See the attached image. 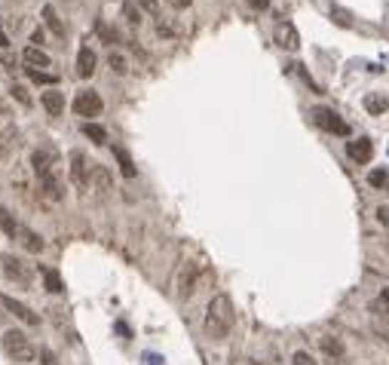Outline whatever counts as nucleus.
Wrapping results in <instances>:
<instances>
[{
  "label": "nucleus",
  "instance_id": "27",
  "mask_svg": "<svg viewBox=\"0 0 389 365\" xmlns=\"http://www.w3.org/2000/svg\"><path fill=\"white\" fill-rule=\"evenodd\" d=\"M291 365H319V362H316V359H313L306 350H298V353H294V356H291Z\"/></svg>",
  "mask_w": 389,
  "mask_h": 365
},
{
  "label": "nucleus",
  "instance_id": "9",
  "mask_svg": "<svg viewBox=\"0 0 389 365\" xmlns=\"http://www.w3.org/2000/svg\"><path fill=\"white\" fill-rule=\"evenodd\" d=\"M89 178H92V166L86 163V157L80 154V150H74V154H71V181H74L77 187H86Z\"/></svg>",
  "mask_w": 389,
  "mask_h": 365
},
{
  "label": "nucleus",
  "instance_id": "32",
  "mask_svg": "<svg viewBox=\"0 0 389 365\" xmlns=\"http://www.w3.org/2000/svg\"><path fill=\"white\" fill-rule=\"evenodd\" d=\"M249 4H251L254 9H267V6H270V0H249Z\"/></svg>",
  "mask_w": 389,
  "mask_h": 365
},
{
  "label": "nucleus",
  "instance_id": "8",
  "mask_svg": "<svg viewBox=\"0 0 389 365\" xmlns=\"http://www.w3.org/2000/svg\"><path fill=\"white\" fill-rule=\"evenodd\" d=\"M273 37H276V43H279L282 49H289V53H294V49L301 46V34H298V28H294L291 22H279L273 28Z\"/></svg>",
  "mask_w": 389,
  "mask_h": 365
},
{
  "label": "nucleus",
  "instance_id": "37",
  "mask_svg": "<svg viewBox=\"0 0 389 365\" xmlns=\"http://www.w3.org/2000/svg\"><path fill=\"white\" fill-rule=\"evenodd\" d=\"M6 43H9V40H6V34H4V31H0V46H6Z\"/></svg>",
  "mask_w": 389,
  "mask_h": 365
},
{
  "label": "nucleus",
  "instance_id": "2",
  "mask_svg": "<svg viewBox=\"0 0 389 365\" xmlns=\"http://www.w3.org/2000/svg\"><path fill=\"white\" fill-rule=\"evenodd\" d=\"M4 350H6V356L13 359V362H34L40 353L34 350V344L28 341V334L25 331H19V329H9L4 334Z\"/></svg>",
  "mask_w": 389,
  "mask_h": 365
},
{
  "label": "nucleus",
  "instance_id": "17",
  "mask_svg": "<svg viewBox=\"0 0 389 365\" xmlns=\"http://www.w3.org/2000/svg\"><path fill=\"white\" fill-rule=\"evenodd\" d=\"M92 181H95L98 194H108V190H110V175H108V169H105V166L92 163Z\"/></svg>",
  "mask_w": 389,
  "mask_h": 365
},
{
  "label": "nucleus",
  "instance_id": "36",
  "mask_svg": "<svg viewBox=\"0 0 389 365\" xmlns=\"http://www.w3.org/2000/svg\"><path fill=\"white\" fill-rule=\"evenodd\" d=\"M383 304H386V307H389V289H383V298H380Z\"/></svg>",
  "mask_w": 389,
  "mask_h": 365
},
{
  "label": "nucleus",
  "instance_id": "34",
  "mask_svg": "<svg viewBox=\"0 0 389 365\" xmlns=\"http://www.w3.org/2000/svg\"><path fill=\"white\" fill-rule=\"evenodd\" d=\"M383 181H386L383 172H374V175H371V185H383Z\"/></svg>",
  "mask_w": 389,
  "mask_h": 365
},
{
  "label": "nucleus",
  "instance_id": "19",
  "mask_svg": "<svg viewBox=\"0 0 389 365\" xmlns=\"http://www.w3.org/2000/svg\"><path fill=\"white\" fill-rule=\"evenodd\" d=\"M0 227H4L6 237H13V240H16V233H19V221H16L13 215H9V212H6L4 206H0Z\"/></svg>",
  "mask_w": 389,
  "mask_h": 365
},
{
  "label": "nucleus",
  "instance_id": "25",
  "mask_svg": "<svg viewBox=\"0 0 389 365\" xmlns=\"http://www.w3.org/2000/svg\"><path fill=\"white\" fill-rule=\"evenodd\" d=\"M123 16H126V19H129V22H132V25H141V13H138V9H135V0H129V4H126V6H123Z\"/></svg>",
  "mask_w": 389,
  "mask_h": 365
},
{
  "label": "nucleus",
  "instance_id": "14",
  "mask_svg": "<svg viewBox=\"0 0 389 365\" xmlns=\"http://www.w3.org/2000/svg\"><path fill=\"white\" fill-rule=\"evenodd\" d=\"M95 65H98L95 53H92L89 46L80 49V53H77V74L80 77H92V74H95Z\"/></svg>",
  "mask_w": 389,
  "mask_h": 365
},
{
  "label": "nucleus",
  "instance_id": "35",
  "mask_svg": "<svg viewBox=\"0 0 389 365\" xmlns=\"http://www.w3.org/2000/svg\"><path fill=\"white\" fill-rule=\"evenodd\" d=\"M377 215H380L383 225H389V209H380V212H377Z\"/></svg>",
  "mask_w": 389,
  "mask_h": 365
},
{
  "label": "nucleus",
  "instance_id": "30",
  "mask_svg": "<svg viewBox=\"0 0 389 365\" xmlns=\"http://www.w3.org/2000/svg\"><path fill=\"white\" fill-rule=\"evenodd\" d=\"M135 4H138L141 9H147L150 16H157V13H160V4H157V0H135Z\"/></svg>",
  "mask_w": 389,
  "mask_h": 365
},
{
  "label": "nucleus",
  "instance_id": "21",
  "mask_svg": "<svg viewBox=\"0 0 389 365\" xmlns=\"http://www.w3.org/2000/svg\"><path fill=\"white\" fill-rule=\"evenodd\" d=\"M83 133H86V138L95 141V145H108V133H105V126H98V123H86V126H83Z\"/></svg>",
  "mask_w": 389,
  "mask_h": 365
},
{
  "label": "nucleus",
  "instance_id": "18",
  "mask_svg": "<svg viewBox=\"0 0 389 365\" xmlns=\"http://www.w3.org/2000/svg\"><path fill=\"white\" fill-rule=\"evenodd\" d=\"M114 157H117L123 175H126V178H135V163H132V157L126 154V150H123V148H114Z\"/></svg>",
  "mask_w": 389,
  "mask_h": 365
},
{
  "label": "nucleus",
  "instance_id": "28",
  "mask_svg": "<svg viewBox=\"0 0 389 365\" xmlns=\"http://www.w3.org/2000/svg\"><path fill=\"white\" fill-rule=\"evenodd\" d=\"M40 365H58V356H56V353L53 350H40Z\"/></svg>",
  "mask_w": 389,
  "mask_h": 365
},
{
  "label": "nucleus",
  "instance_id": "38",
  "mask_svg": "<svg viewBox=\"0 0 389 365\" xmlns=\"http://www.w3.org/2000/svg\"><path fill=\"white\" fill-rule=\"evenodd\" d=\"M251 365H261V362H251Z\"/></svg>",
  "mask_w": 389,
  "mask_h": 365
},
{
  "label": "nucleus",
  "instance_id": "29",
  "mask_svg": "<svg viewBox=\"0 0 389 365\" xmlns=\"http://www.w3.org/2000/svg\"><path fill=\"white\" fill-rule=\"evenodd\" d=\"M322 347H325V350H328V353H331V356H341V353H343V350H341V344H337L334 338H325V341H322Z\"/></svg>",
  "mask_w": 389,
  "mask_h": 365
},
{
  "label": "nucleus",
  "instance_id": "3",
  "mask_svg": "<svg viewBox=\"0 0 389 365\" xmlns=\"http://www.w3.org/2000/svg\"><path fill=\"white\" fill-rule=\"evenodd\" d=\"M313 120H316V126L331 135H350V123L331 108H313Z\"/></svg>",
  "mask_w": 389,
  "mask_h": 365
},
{
  "label": "nucleus",
  "instance_id": "5",
  "mask_svg": "<svg viewBox=\"0 0 389 365\" xmlns=\"http://www.w3.org/2000/svg\"><path fill=\"white\" fill-rule=\"evenodd\" d=\"M0 264H4V273H6L9 279H16L19 286H31L34 273H31V267L25 264L22 258H16V255H4V258H0Z\"/></svg>",
  "mask_w": 389,
  "mask_h": 365
},
{
  "label": "nucleus",
  "instance_id": "22",
  "mask_svg": "<svg viewBox=\"0 0 389 365\" xmlns=\"http://www.w3.org/2000/svg\"><path fill=\"white\" fill-rule=\"evenodd\" d=\"M365 108L371 110V114H383V110L389 108V98L386 96H368L365 98Z\"/></svg>",
  "mask_w": 389,
  "mask_h": 365
},
{
  "label": "nucleus",
  "instance_id": "1",
  "mask_svg": "<svg viewBox=\"0 0 389 365\" xmlns=\"http://www.w3.org/2000/svg\"><path fill=\"white\" fill-rule=\"evenodd\" d=\"M237 322V313H233V301L227 295H214L206 307V334L214 341H224Z\"/></svg>",
  "mask_w": 389,
  "mask_h": 365
},
{
  "label": "nucleus",
  "instance_id": "10",
  "mask_svg": "<svg viewBox=\"0 0 389 365\" xmlns=\"http://www.w3.org/2000/svg\"><path fill=\"white\" fill-rule=\"evenodd\" d=\"M0 304H4V307H6L9 313H13V317H16V319H22V322H25V326H40V317H37V313H34V310H31V307H25V304H22V301H16V298H9V295H4V298H0Z\"/></svg>",
  "mask_w": 389,
  "mask_h": 365
},
{
  "label": "nucleus",
  "instance_id": "33",
  "mask_svg": "<svg viewBox=\"0 0 389 365\" xmlns=\"http://www.w3.org/2000/svg\"><path fill=\"white\" fill-rule=\"evenodd\" d=\"M169 4H172V6H175V9H184V6H190V4H193V0H169Z\"/></svg>",
  "mask_w": 389,
  "mask_h": 365
},
{
  "label": "nucleus",
  "instance_id": "6",
  "mask_svg": "<svg viewBox=\"0 0 389 365\" xmlns=\"http://www.w3.org/2000/svg\"><path fill=\"white\" fill-rule=\"evenodd\" d=\"M197 286H199V264L187 261V264L181 267V273H178V298L187 301L193 292H197Z\"/></svg>",
  "mask_w": 389,
  "mask_h": 365
},
{
  "label": "nucleus",
  "instance_id": "13",
  "mask_svg": "<svg viewBox=\"0 0 389 365\" xmlns=\"http://www.w3.org/2000/svg\"><path fill=\"white\" fill-rule=\"evenodd\" d=\"M16 240H19V246H22L25 252H31V255H37V252H43V240H40L37 233L31 230V227H25V225H19Z\"/></svg>",
  "mask_w": 389,
  "mask_h": 365
},
{
  "label": "nucleus",
  "instance_id": "23",
  "mask_svg": "<svg viewBox=\"0 0 389 365\" xmlns=\"http://www.w3.org/2000/svg\"><path fill=\"white\" fill-rule=\"evenodd\" d=\"M43 279H46V289L53 292V295H58V292H65V286H61V277H58L56 270H46V273H43Z\"/></svg>",
  "mask_w": 389,
  "mask_h": 365
},
{
  "label": "nucleus",
  "instance_id": "15",
  "mask_svg": "<svg viewBox=\"0 0 389 365\" xmlns=\"http://www.w3.org/2000/svg\"><path fill=\"white\" fill-rule=\"evenodd\" d=\"M22 58H25V65H31V68H49V65H53V58H49L40 46H28L22 53Z\"/></svg>",
  "mask_w": 389,
  "mask_h": 365
},
{
  "label": "nucleus",
  "instance_id": "4",
  "mask_svg": "<svg viewBox=\"0 0 389 365\" xmlns=\"http://www.w3.org/2000/svg\"><path fill=\"white\" fill-rule=\"evenodd\" d=\"M101 110H105V101L95 89H80L77 98H74V114L80 117H98Z\"/></svg>",
  "mask_w": 389,
  "mask_h": 365
},
{
  "label": "nucleus",
  "instance_id": "26",
  "mask_svg": "<svg viewBox=\"0 0 389 365\" xmlns=\"http://www.w3.org/2000/svg\"><path fill=\"white\" fill-rule=\"evenodd\" d=\"M28 77L34 80V83H56L53 74H46V71H34V68H28Z\"/></svg>",
  "mask_w": 389,
  "mask_h": 365
},
{
  "label": "nucleus",
  "instance_id": "11",
  "mask_svg": "<svg viewBox=\"0 0 389 365\" xmlns=\"http://www.w3.org/2000/svg\"><path fill=\"white\" fill-rule=\"evenodd\" d=\"M346 157L356 160V163H371V157H374V145H371V138L346 141Z\"/></svg>",
  "mask_w": 389,
  "mask_h": 365
},
{
  "label": "nucleus",
  "instance_id": "12",
  "mask_svg": "<svg viewBox=\"0 0 389 365\" xmlns=\"http://www.w3.org/2000/svg\"><path fill=\"white\" fill-rule=\"evenodd\" d=\"M40 190H43V197H46V200H53V202H58L61 197H65V187H61V175H58V169L40 178Z\"/></svg>",
  "mask_w": 389,
  "mask_h": 365
},
{
  "label": "nucleus",
  "instance_id": "24",
  "mask_svg": "<svg viewBox=\"0 0 389 365\" xmlns=\"http://www.w3.org/2000/svg\"><path fill=\"white\" fill-rule=\"evenodd\" d=\"M108 62H110V68H114L117 74H126V71H129V62H126V58H123L120 53H110Z\"/></svg>",
  "mask_w": 389,
  "mask_h": 365
},
{
  "label": "nucleus",
  "instance_id": "20",
  "mask_svg": "<svg viewBox=\"0 0 389 365\" xmlns=\"http://www.w3.org/2000/svg\"><path fill=\"white\" fill-rule=\"evenodd\" d=\"M43 19H46L49 31H53V34H58V37H65V25L58 22V16H56V9H53V6H43Z\"/></svg>",
  "mask_w": 389,
  "mask_h": 365
},
{
  "label": "nucleus",
  "instance_id": "16",
  "mask_svg": "<svg viewBox=\"0 0 389 365\" xmlns=\"http://www.w3.org/2000/svg\"><path fill=\"white\" fill-rule=\"evenodd\" d=\"M40 105H43L53 117H58L61 110H65V93H56V89H53V93H43V96H40Z\"/></svg>",
  "mask_w": 389,
  "mask_h": 365
},
{
  "label": "nucleus",
  "instance_id": "31",
  "mask_svg": "<svg viewBox=\"0 0 389 365\" xmlns=\"http://www.w3.org/2000/svg\"><path fill=\"white\" fill-rule=\"evenodd\" d=\"M13 98H19L22 105H31V96L25 93V86H13Z\"/></svg>",
  "mask_w": 389,
  "mask_h": 365
},
{
  "label": "nucleus",
  "instance_id": "7",
  "mask_svg": "<svg viewBox=\"0 0 389 365\" xmlns=\"http://www.w3.org/2000/svg\"><path fill=\"white\" fill-rule=\"evenodd\" d=\"M31 166H34V172H37L40 178L49 175V172H56V166H58L56 148H37L34 154H31Z\"/></svg>",
  "mask_w": 389,
  "mask_h": 365
}]
</instances>
